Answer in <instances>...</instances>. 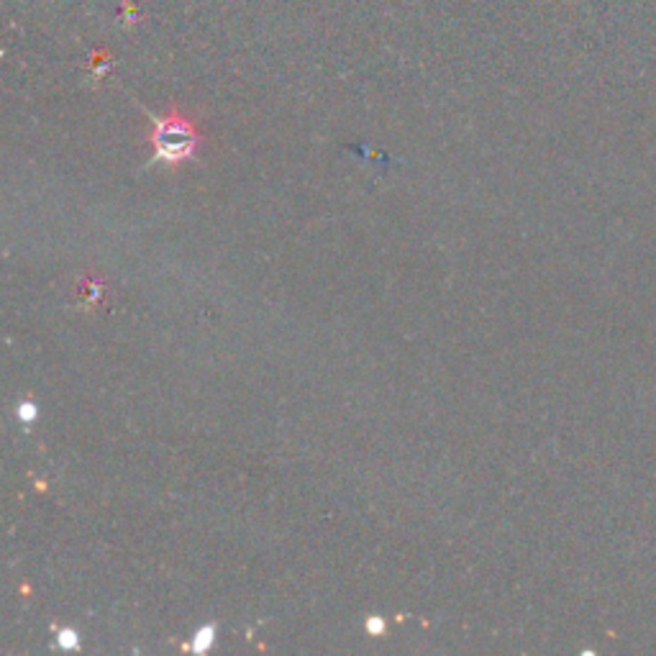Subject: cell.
I'll return each mask as SVG.
<instances>
[{"label":"cell","instance_id":"5","mask_svg":"<svg viewBox=\"0 0 656 656\" xmlns=\"http://www.w3.org/2000/svg\"><path fill=\"white\" fill-rule=\"evenodd\" d=\"M366 631H369V636H382V631H385V621L377 618V615H372V618L366 621Z\"/></svg>","mask_w":656,"mask_h":656},{"label":"cell","instance_id":"1","mask_svg":"<svg viewBox=\"0 0 656 656\" xmlns=\"http://www.w3.org/2000/svg\"><path fill=\"white\" fill-rule=\"evenodd\" d=\"M152 146H154V159L159 162H182V159L193 157L195 146H198V133L195 126L172 111L169 116L159 118L154 124L152 131Z\"/></svg>","mask_w":656,"mask_h":656},{"label":"cell","instance_id":"4","mask_svg":"<svg viewBox=\"0 0 656 656\" xmlns=\"http://www.w3.org/2000/svg\"><path fill=\"white\" fill-rule=\"evenodd\" d=\"M36 405L34 402H21L18 405V418H21L23 423H31V421H36Z\"/></svg>","mask_w":656,"mask_h":656},{"label":"cell","instance_id":"2","mask_svg":"<svg viewBox=\"0 0 656 656\" xmlns=\"http://www.w3.org/2000/svg\"><path fill=\"white\" fill-rule=\"evenodd\" d=\"M213 638H215V631L208 626V628H201L198 633L193 636V651L195 654H203V651H208L210 646H213Z\"/></svg>","mask_w":656,"mask_h":656},{"label":"cell","instance_id":"3","mask_svg":"<svg viewBox=\"0 0 656 656\" xmlns=\"http://www.w3.org/2000/svg\"><path fill=\"white\" fill-rule=\"evenodd\" d=\"M56 643H59L62 649H77V646H80V636H77L75 631L64 628V631H59V636H56Z\"/></svg>","mask_w":656,"mask_h":656}]
</instances>
